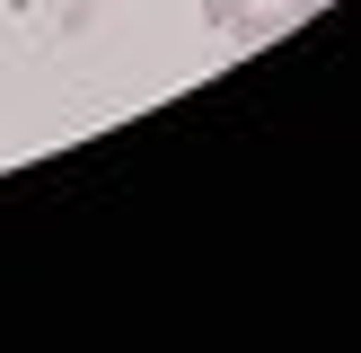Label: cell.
<instances>
[{
	"instance_id": "obj_1",
	"label": "cell",
	"mask_w": 361,
	"mask_h": 353,
	"mask_svg": "<svg viewBox=\"0 0 361 353\" xmlns=\"http://www.w3.org/2000/svg\"><path fill=\"white\" fill-rule=\"evenodd\" d=\"M203 9H212V27H229V35L256 44V35H282L291 18H309L317 0H203Z\"/></svg>"
}]
</instances>
